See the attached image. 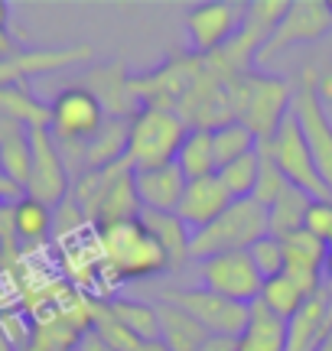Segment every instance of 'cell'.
Segmentation results:
<instances>
[{"instance_id": "cell-1", "label": "cell", "mask_w": 332, "mask_h": 351, "mask_svg": "<svg viewBox=\"0 0 332 351\" xmlns=\"http://www.w3.org/2000/svg\"><path fill=\"white\" fill-rule=\"evenodd\" d=\"M95 241H98V251H102L104 270L115 280H150V276H160L169 270L166 251L143 228L141 218L121 221V225L111 228H98Z\"/></svg>"}, {"instance_id": "cell-2", "label": "cell", "mask_w": 332, "mask_h": 351, "mask_svg": "<svg viewBox=\"0 0 332 351\" xmlns=\"http://www.w3.org/2000/svg\"><path fill=\"white\" fill-rule=\"evenodd\" d=\"M228 98L235 121H241L257 143H268L281 121L290 114L294 104V85L287 78L261 75V72H248V75L228 82Z\"/></svg>"}, {"instance_id": "cell-3", "label": "cell", "mask_w": 332, "mask_h": 351, "mask_svg": "<svg viewBox=\"0 0 332 351\" xmlns=\"http://www.w3.org/2000/svg\"><path fill=\"white\" fill-rule=\"evenodd\" d=\"M268 205H261L257 199H235L212 225H205L202 231H192L189 257L205 261L215 254L248 251L254 241L268 238Z\"/></svg>"}, {"instance_id": "cell-4", "label": "cell", "mask_w": 332, "mask_h": 351, "mask_svg": "<svg viewBox=\"0 0 332 351\" xmlns=\"http://www.w3.org/2000/svg\"><path fill=\"white\" fill-rule=\"evenodd\" d=\"M189 124L176 111L163 108H141L130 117L128 130V160L130 166H163L176 160Z\"/></svg>"}, {"instance_id": "cell-5", "label": "cell", "mask_w": 332, "mask_h": 351, "mask_svg": "<svg viewBox=\"0 0 332 351\" xmlns=\"http://www.w3.org/2000/svg\"><path fill=\"white\" fill-rule=\"evenodd\" d=\"M290 114L300 124V134H303L309 153H313V163L320 169L322 182L332 192V117H329V108L316 95V69H303L300 85L294 88Z\"/></svg>"}, {"instance_id": "cell-6", "label": "cell", "mask_w": 332, "mask_h": 351, "mask_svg": "<svg viewBox=\"0 0 332 351\" xmlns=\"http://www.w3.org/2000/svg\"><path fill=\"white\" fill-rule=\"evenodd\" d=\"M329 29H332V13L326 0H287V10L277 20V26L270 29L268 43L257 49L254 62L268 65L287 49H294V46L322 39Z\"/></svg>"}, {"instance_id": "cell-7", "label": "cell", "mask_w": 332, "mask_h": 351, "mask_svg": "<svg viewBox=\"0 0 332 351\" xmlns=\"http://www.w3.org/2000/svg\"><path fill=\"white\" fill-rule=\"evenodd\" d=\"M163 302L189 313L209 335H218V339H241L244 326H248V306L244 302L225 300V296H218L205 287L166 289Z\"/></svg>"}, {"instance_id": "cell-8", "label": "cell", "mask_w": 332, "mask_h": 351, "mask_svg": "<svg viewBox=\"0 0 332 351\" xmlns=\"http://www.w3.org/2000/svg\"><path fill=\"white\" fill-rule=\"evenodd\" d=\"M268 150L274 156V163L281 169V176L287 179V186L307 192L309 199H332V192L322 182L320 169L313 163V153H309L307 140L300 134V124H296L294 114H287L277 127V134L268 140Z\"/></svg>"}, {"instance_id": "cell-9", "label": "cell", "mask_w": 332, "mask_h": 351, "mask_svg": "<svg viewBox=\"0 0 332 351\" xmlns=\"http://www.w3.org/2000/svg\"><path fill=\"white\" fill-rule=\"evenodd\" d=\"M104 108L82 85L62 88L49 104V134L59 147H88V140L104 124Z\"/></svg>"}, {"instance_id": "cell-10", "label": "cell", "mask_w": 332, "mask_h": 351, "mask_svg": "<svg viewBox=\"0 0 332 351\" xmlns=\"http://www.w3.org/2000/svg\"><path fill=\"white\" fill-rule=\"evenodd\" d=\"M29 153H33V160H29L26 195L43 202L46 208H59L72 192V173L59 153V143L52 140L46 127L29 130Z\"/></svg>"}, {"instance_id": "cell-11", "label": "cell", "mask_w": 332, "mask_h": 351, "mask_svg": "<svg viewBox=\"0 0 332 351\" xmlns=\"http://www.w3.org/2000/svg\"><path fill=\"white\" fill-rule=\"evenodd\" d=\"M244 3L235 0H205L195 3L186 13V33H189V46L195 56H215L218 49H225L231 39L241 33L244 26Z\"/></svg>"}, {"instance_id": "cell-12", "label": "cell", "mask_w": 332, "mask_h": 351, "mask_svg": "<svg viewBox=\"0 0 332 351\" xmlns=\"http://www.w3.org/2000/svg\"><path fill=\"white\" fill-rule=\"evenodd\" d=\"M199 287L212 289V293L225 296V300L251 306L254 300H261L264 276L257 274V267L248 251H228L199 261Z\"/></svg>"}, {"instance_id": "cell-13", "label": "cell", "mask_w": 332, "mask_h": 351, "mask_svg": "<svg viewBox=\"0 0 332 351\" xmlns=\"http://www.w3.org/2000/svg\"><path fill=\"white\" fill-rule=\"evenodd\" d=\"M95 59L88 43L78 46H59V49H20L10 59H0V88L3 85H26V78L59 72L65 65H85Z\"/></svg>"}, {"instance_id": "cell-14", "label": "cell", "mask_w": 332, "mask_h": 351, "mask_svg": "<svg viewBox=\"0 0 332 351\" xmlns=\"http://www.w3.org/2000/svg\"><path fill=\"white\" fill-rule=\"evenodd\" d=\"M332 335V283H322L287 319V351H316Z\"/></svg>"}, {"instance_id": "cell-15", "label": "cell", "mask_w": 332, "mask_h": 351, "mask_svg": "<svg viewBox=\"0 0 332 351\" xmlns=\"http://www.w3.org/2000/svg\"><path fill=\"white\" fill-rule=\"evenodd\" d=\"M186 176L182 169L173 163L163 166H134V189H137V199H141L143 212H166L176 215L179 199L186 192Z\"/></svg>"}, {"instance_id": "cell-16", "label": "cell", "mask_w": 332, "mask_h": 351, "mask_svg": "<svg viewBox=\"0 0 332 351\" xmlns=\"http://www.w3.org/2000/svg\"><path fill=\"white\" fill-rule=\"evenodd\" d=\"M283 257H287L283 274L303 289V296H313V293L326 283L322 270H326L329 247H326L320 238H313L309 231H296L290 238H283Z\"/></svg>"}, {"instance_id": "cell-17", "label": "cell", "mask_w": 332, "mask_h": 351, "mask_svg": "<svg viewBox=\"0 0 332 351\" xmlns=\"http://www.w3.org/2000/svg\"><path fill=\"white\" fill-rule=\"evenodd\" d=\"M82 88L98 98V104L104 108L108 117H134V114L141 111V101H137L134 88H130V78H128L124 62L95 65L88 75H85Z\"/></svg>"}, {"instance_id": "cell-18", "label": "cell", "mask_w": 332, "mask_h": 351, "mask_svg": "<svg viewBox=\"0 0 332 351\" xmlns=\"http://www.w3.org/2000/svg\"><path fill=\"white\" fill-rule=\"evenodd\" d=\"M231 195L228 189L222 186L218 176H205V179H195V182H186V192L179 199V208H176V218L189 231H202L205 225H212L218 215L225 212L231 205Z\"/></svg>"}, {"instance_id": "cell-19", "label": "cell", "mask_w": 332, "mask_h": 351, "mask_svg": "<svg viewBox=\"0 0 332 351\" xmlns=\"http://www.w3.org/2000/svg\"><path fill=\"white\" fill-rule=\"evenodd\" d=\"M238 351H287V322L254 300L248 306V326L238 339Z\"/></svg>"}, {"instance_id": "cell-20", "label": "cell", "mask_w": 332, "mask_h": 351, "mask_svg": "<svg viewBox=\"0 0 332 351\" xmlns=\"http://www.w3.org/2000/svg\"><path fill=\"white\" fill-rule=\"evenodd\" d=\"M128 130H130V117H104L98 134L85 147V173L121 163L128 156Z\"/></svg>"}, {"instance_id": "cell-21", "label": "cell", "mask_w": 332, "mask_h": 351, "mask_svg": "<svg viewBox=\"0 0 332 351\" xmlns=\"http://www.w3.org/2000/svg\"><path fill=\"white\" fill-rule=\"evenodd\" d=\"M156 319H160V341L169 351H199L209 339V332L189 313H182L163 300L156 302Z\"/></svg>"}, {"instance_id": "cell-22", "label": "cell", "mask_w": 332, "mask_h": 351, "mask_svg": "<svg viewBox=\"0 0 332 351\" xmlns=\"http://www.w3.org/2000/svg\"><path fill=\"white\" fill-rule=\"evenodd\" d=\"M143 228L160 241V247L166 251V261H169V270H176L182 263L189 261V238L192 231L176 215H166V212H141Z\"/></svg>"}, {"instance_id": "cell-23", "label": "cell", "mask_w": 332, "mask_h": 351, "mask_svg": "<svg viewBox=\"0 0 332 351\" xmlns=\"http://www.w3.org/2000/svg\"><path fill=\"white\" fill-rule=\"evenodd\" d=\"M0 117H7L26 130H39V127L49 130V104H43L26 85L0 88Z\"/></svg>"}, {"instance_id": "cell-24", "label": "cell", "mask_w": 332, "mask_h": 351, "mask_svg": "<svg viewBox=\"0 0 332 351\" xmlns=\"http://www.w3.org/2000/svg\"><path fill=\"white\" fill-rule=\"evenodd\" d=\"M176 166L182 169V176L189 182L205 179V176H215L218 163H215V147H212V130L189 127V134L182 137V147L176 153Z\"/></svg>"}, {"instance_id": "cell-25", "label": "cell", "mask_w": 332, "mask_h": 351, "mask_svg": "<svg viewBox=\"0 0 332 351\" xmlns=\"http://www.w3.org/2000/svg\"><path fill=\"white\" fill-rule=\"evenodd\" d=\"M309 195L300 192V189H283L277 199L268 205V231L270 238H290L296 231H303V221H307V208H309Z\"/></svg>"}, {"instance_id": "cell-26", "label": "cell", "mask_w": 332, "mask_h": 351, "mask_svg": "<svg viewBox=\"0 0 332 351\" xmlns=\"http://www.w3.org/2000/svg\"><path fill=\"white\" fill-rule=\"evenodd\" d=\"M29 130L20 124H10V130L0 137V169L10 179L13 186L26 192V179H29Z\"/></svg>"}, {"instance_id": "cell-27", "label": "cell", "mask_w": 332, "mask_h": 351, "mask_svg": "<svg viewBox=\"0 0 332 351\" xmlns=\"http://www.w3.org/2000/svg\"><path fill=\"white\" fill-rule=\"evenodd\" d=\"M13 234L16 244H43L52 234V208L23 195L13 205Z\"/></svg>"}, {"instance_id": "cell-28", "label": "cell", "mask_w": 332, "mask_h": 351, "mask_svg": "<svg viewBox=\"0 0 332 351\" xmlns=\"http://www.w3.org/2000/svg\"><path fill=\"white\" fill-rule=\"evenodd\" d=\"M88 328L115 351H137L143 345L141 339H134L128 328L121 326V319L111 313L108 300H88Z\"/></svg>"}, {"instance_id": "cell-29", "label": "cell", "mask_w": 332, "mask_h": 351, "mask_svg": "<svg viewBox=\"0 0 332 351\" xmlns=\"http://www.w3.org/2000/svg\"><path fill=\"white\" fill-rule=\"evenodd\" d=\"M111 313L121 319V326L128 328L134 339L156 341L160 339V319H156V302L141 300H108Z\"/></svg>"}, {"instance_id": "cell-30", "label": "cell", "mask_w": 332, "mask_h": 351, "mask_svg": "<svg viewBox=\"0 0 332 351\" xmlns=\"http://www.w3.org/2000/svg\"><path fill=\"white\" fill-rule=\"evenodd\" d=\"M212 147H215V163H218V169H222V166H228V163H235V160L248 156V153H254L257 137L241 121H228V124H222L212 130Z\"/></svg>"}, {"instance_id": "cell-31", "label": "cell", "mask_w": 332, "mask_h": 351, "mask_svg": "<svg viewBox=\"0 0 332 351\" xmlns=\"http://www.w3.org/2000/svg\"><path fill=\"white\" fill-rule=\"evenodd\" d=\"M215 176L222 179V186L228 189L231 199H251L257 189V176H261V153H248L241 160L222 166Z\"/></svg>"}, {"instance_id": "cell-32", "label": "cell", "mask_w": 332, "mask_h": 351, "mask_svg": "<svg viewBox=\"0 0 332 351\" xmlns=\"http://www.w3.org/2000/svg\"><path fill=\"white\" fill-rule=\"evenodd\" d=\"M261 302H264V306H268L274 315H281L283 322H287V319H294L296 309L307 302V296H303V289L296 287L290 276L281 274V276H274V280H264Z\"/></svg>"}, {"instance_id": "cell-33", "label": "cell", "mask_w": 332, "mask_h": 351, "mask_svg": "<svg viewBox=\"0 0 332 351\" xmlns=\"http://www.w3.org/2000/svg\"><path fill=\"white\" fill-rule=\"evenodd\" d=\"M248 254H251V261H254L257 274L264 276V280H274V276L283 274V267H287V257H283V241L281 238H261L254 241L251 247H248Z\"/></svg>"}, {"instance_id": "cell-34", "label": "cell", "mask_w": 332, "mask_h": 351, "mask_svg": "<svg viewBox=\"0 0 332 351\" xmlns=\"http://www.w3.org/2000/svg\"><path fill=\"white\" fill-rule=\"evenodd\" d=\"M257 153H261V176H257V189H254L251 199H257L261 205H270L283 189H290V186H287V179H283L281 169H277V163H274L268 143H257Z\"/></svg>"}, {"instance_id": "cell-35", "label": "cell", "mask_w": 332, "mask_h": 351, "mask_svg": "<svg viewBox=\"0 0 332 351\" xmlns=\"http://www.w3.org/2000/svg\"><path fill=\"white\" fill-rule=\"evenodd\" d=\"M88 215L82 212V205H78L72 195L59 205V208H52V234L56 238H69V234H78L82 228H88Z\"/></svg>"}, {"instance_id": "cell-36", "label": "cell", "mask_w": 332, "mask_h": 351, "mask_svg": "<svg viewBox=\"0 0 332 351\" xmlns=\"http://www.w3.org/2000/svg\"><path fill=\"white\" fill-rule=\"evenodd\" d=\"M303 231H309L313 238H320L326 247L332 244V199H313L307 208V221Z\"/></svg>"}, {"instance_id": "cell-37", "label": "cell", "mask_w": 332, "mask_h": 351, "mask_svg": "<svg viewBox=\"0 0 332 351\" xmlns=\"http://www.w3.org/2000/svg\"><path fill=\"white\" fill-rule=\"evenodd\" d=\"M316 95H320V101L326 104V108L332 104V65L316 69Z\"/></svg>"}, {"instance_id": "cell-38", "label": "cell", "mask_w": 332, "mask_h": 351, "mask_svg": "<svg viewBox=\"0 0 332 351\" xmlns=\"http://www.w3.org/2000/svg\"><path fill=\"white\" fill-rule=\"evenodd\" d=\"M75 351H115V348H111V345H104V341L88 328V332L75 341Z\"/></svg>"}, {"instance_id": "cell-39", "label": "cell", "mask_w": 332, "mask_h": 351, "mask_svg": "<svg viewBox=\"0 0 332 351\" xmlns=\"http://www.w3.org/2000/svg\"><path fill=\"white\" fill-rule=\"evenodd\" d=\"M199 351H238V339H218V335H209Z\"/></svg>"}, {"instance_id": "cell-40", "label": "cell", "mask_w": 332, "mask_h": 351, "mask_svg": "<svg viewBox=\"0 0 332 351\" xmlns=\"http://www.w3.org/2000/svg\"><path fill=\"white\" fill-rule=\"evenodd\" d=\"M13 52H20V46H16V39H13L10 33L0 26V59H10Z\"/></svg>"}, {"instance_id": "cell-41", "label": "cell", "mask_w": 332, "mask_h": 351, "mask_svg": "<svg viewBox=\"0 0 332 351\" xmlns=\"http://www.w3.org/2000/svg\"><path fill=\"white\" fill-rule=\"evenodd\" d=\"M23 351H69V348H62V345H52V341L39 339L36 332H33V341H29V345H26Z\"/></svg>"}, {"instance_id": "cell-42", "label": "cell", "mask_w": 332, "mask_h": 351, "mask_svg": "<svg viewBox=\"0 0 332 351\" xmlns=\"http://www.w3.org/2000/svg\"><path fill=\"white\" fill-rule=\"evenodd\" d=\"M137 351H169V348H166L163 341L156 339V341H143V345H141V348H137Z\"/></svg>"}, {"instance_id": "cell-43", "label": "cell", "mask_w": 332, "mask_h": 351, "mask_svg": "<svg viewBox=\"0 0 332 351\" xmlns=\"http://www.w3.org/2000/svg\"><path fill=\"white\" fill-rule=\"evenodd\" d=\"M7 23H10V3H3V0H0V26L7 29Z\"/></svg>"}, {"instance_id": "cell-44", "label": "cell", "mask_w": 332, "mask_h": 351, "mask_svg": "<svg viewBox=\"0 0 332 351\" xmlns=\"http://www.w3.org/2000/svg\"><path fill=\"white\" fill-rule=\"evenodd\" d=\"M322 276H326V283H332V247H329V257H326V270H322Z\"/></svg>"}, {"instance_id": "cell-45", "label": "cell", "mask_w": 332, "mask_h": 351, "mask_svg": "<svg viewBox=\"0 0 332 351\" xmlns=\"http://www.w3.org/2000/svg\"><path fill=\"white\" fill-rule=\"evenodd\" d=\"M316 351H332V335H329V339H326V341H322V345H320V348H316Z\"/></svg>"}, {"instance_id": "cell-46", "label": "cell", "mask_w": 332, "mask_h": 351, "mask_svg": "<svg viewBox=\"0 0 332 351\" xmlns=\"http://www.w3.org/2000/svg\"><path fill=\"white\" fill-rule=\"evenodd\" d=\"M329 13H332V0H329Z\"/></svg>"}, {"instance_id": "cell-47", "label": "cell", "mask_w": 332, "mask_h": 351, "mask_svg": "<svg viewBox=\"0 0 332 351\" xmlns=\"http://www.w3.org/2000/svg\"><path fill=\"white\" fill-rule=\"evenodd\" d=\"M0 173H3V169H0Z\"/></svg>"}]
</instances>
